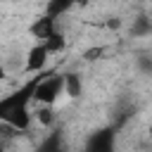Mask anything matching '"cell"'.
<instances>
[{
	"instance_id": "cell-1",
	"label": "cell",
	"mask_w": 152,
	"mask_h": 152,
	"mask_svg": "<svg viewBox=\"0 0 152 152\" xmlns=\"http://www.w3.org/2000/svg\"><path fill=\"white\" fill-rule=\"evenodd\" d=\"M38 78H40V74L28 76L19 88H14L12 93L0 97V124L2 126H10L17 133H24L31 128V124H33L31 104H33V90H36Z\"/></svg>"
},
{
	"instance_id": "cell-2",
	"label": "cell",
	"mask_w": 152,
	"mask_h": 152,
	"mask_svg": "<svg viewBox=\"0 0 152 152\" xmlns=\"http://www.w3.org/2000/svg\"><path fill=\"white\" fill-rule=\"evenodd\" d=\"M62 95H64V74L62 71H43L36 83V90H33V104L55 107Z\"/></svg>"
},
{
	"instance_id": "cell-3",
	"label": "cell",
	"mask_w": 152,
	"mask_h": 152,
	"mask_svg": "<svg viewBox=\"0 0 152 152\" xmlns=\"http://www.w3.org/2000/svg\"><path fill=\"white\" fill-rule=\"evenodd\" d=\"M81 152H116V126H102L93 131Z\"/></svg>"
},
{
	"instance_id": "cell-4",
	"label": "cell",
	"mask_w": 152,
	"mask_h": 152,
	"mask_svg": "<svg viewBox=\"0 0 152 152\" xmlns=\"http://www.w3.org/2000/svg\"><path fill=\"white\" fill-rule=\"evenodd\" d=\"M59 31V24H57V19H52V17H48V14H40V17H36L31 24H28V36L36 40V43H45L52 33H57Z\"/></svg>"
},
{
	"instance_id": "cell-5",
	"label": "cell",
	"mask_w": 152,
	"mask_h": 152,
	"mask_svg": "<svg viewBox=\"0 0 152 152\" xmlns=\"http://www.w3.org/2000/svg\"><path fill=\"white\" fill-rule=\"evenodd\" d=\"M48 59H50L48 50H45L40 43H33V45L26 50L24 71H26V74H31V76H36V74H43V71H45V66H48Z\"/></svg>"
},
{
	"instance_id": "cell-6",
	"label": "cell",
	"mask_w": 152,
	"mask_h": 152,
	"mask_svg": "<svg viewBox=\"0 0 152 152\" xmlns=\"http://www.w3.org/2000/svg\"><path fill=\"white\" fill-rule=\"evenodd\" d=\"M36 152H69L64 131L62 128H50V133L40 140V145H38Z\"/></svg>"
},
{
	"instance_id": "cell-7",
	"label": "cell",
	"mask_w": 152,
	"mask_h": 152,
	"mask_svg": "<svg viewBox=\"0 0 152 152\" xmlns=\"http://www.w3.org/2000/svg\"><path fill=\"white\" fill-rule=\"evenodd\" d=\"M81 93H83V81H81V76H78L76 71L64 74V95H69V97H78Z\"/></svg>"
},
{
	"instance_id": "cell-8",
	"label": "cell",
	"mask_w": 152,
	"mask_h": 152,
	"mask_svg": "<svg viewBox=\"0 0 152 152\" xmlns=\"http://www.w3.org/2000/svg\"><path fill=\"white\" fill-rule=\"evenodd\" d=\"M40 45L48 50V55H57V52H64V48H66V38H64L62 31H57V33H52L45 43H40Z\"/></svg>"
},
{
	"instance_id": "cell-9",
	"label": "cell",
	"mask_w": 152,
	"mask_h": 152,
	"mask_svg": "<svg viewBox=\"0 0 152 152\" xmlns=\"http://www.w3.org/2000/svg\"><path fill=\"white\" fill-rule=\"evenodd\" d=\"M33 119H38V124H40V126H45V128H52V126H55V121H57L55 107H43V104H38V107H36V114H33Z\"/></svg>"
},
{
	"instance_id": "cell-10",
	"label": "cell",
	"mask_w": 152,
	"mask_h": 152,
	"mask_svg": "<svg viewBox=\"0 0 152 152\" xmlns=\"http://www.w3.org/2000/svg\"><path fill=\"white\" fill-rule=\"evenodd\" d=\"M71 7H74V2H57V0H52V2L45 5V12H43V14H48V17H52V19L59 21L62 14H66Z\"/></svg>"
},
{
	"instance_id": "cell-11",
	"label": "cell",
	"mask_w": 152,
	"mask_h": 152,
	"mask_svg": "<svg viewBox=\"0 0 152 152\" xmlns=\"http://www.w3.org/2000/svg\"><path fill=\"white\" fill-rule=\"evenodd\" d=\"M100 52H102L100 48H93V50H88V52H86V59H95V57H97Z\"/></svg>"
},
{
	"instance_id": "cell-12",
	"label": "cell",
	"mask_w": 152,
	"mask_h": 152,
	"mask_svg": "<svg viewBox=\"0 0 152 152\" xmlns=\"http://www.w3.org/2000/svg\"><path fill=\"white\" fill-rule=\"evenodd\" d=\"M5 76H7V66H5V59L0 57V81H2Z\"/></svg>"
},
{
	"instance_id": "cell-13",
	"label": "cell",
	"mask_w": 152,
	"mask_h": 152,
	"mask_svg": "<svg viewBox=\"0 0 152 152\" xmlns=\"http://www.w3.org/2000/svg\"><path fill=\"white\" fill-rule=\"evenodd\" d=\"M0 152H5V147H2V145H0Z\"/></svg>"
}]
</instances>
